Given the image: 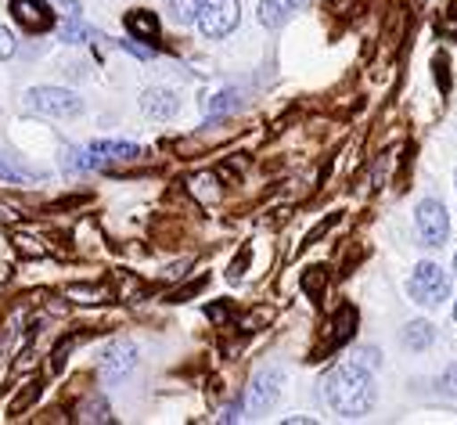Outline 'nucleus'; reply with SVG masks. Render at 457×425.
Returning <instances> with one entry per match:
<instances>
[{"label": "nucleus", "mask_w": 457, "mask_h": 425, "mask_svg": "<svg viewBox=\"0 0 457 425\" xmlns=\"http://www.w3.org/2000/svg\"><path fill=\"white\" fill-rule=\"evenodd\" d=\"M54 4H62L65 15H79V4H76V0H54Z\"/></svg>", "instance_id": "obj_20"}, {"label": "nucleus", "mask_w": 457, "mask_h": 425, "mask_svg": "<svg viewBox=\"0 0 457 425\" xmlns=\"http://www.w3.org/2000/svg\"><path fill=\"white\" fill-rule=\"evenodd\" d=\"M453 271H457V256H453Z\"/></svg>", "instance_id": "obj_21"}, {"label": "nucleus", "mask_w": 457, "mask_h": 425, "mask_svg": "<svg viewBox=\"0 0 457 425\" xmlns=\"http://www.w3.org/2000/svg\"><path fill=\"white\" fill-rule=\"evenodd\" d=\"M453 317H457V306H453Z\"/></svg>", "instance_id": "obj_22"}, {"label": "nucleus", "mask_w": 457, "mask_h": 425, "mask_svg": "<svg viewBox=\"0 0 457 425\" xmlns=\"http://www.w3.org/2000/svg\"><path fill=\"white\" fill-rule=\"evenodd\" d=\"M0 177H33V173H26V170H12V166H4V162H0Z\"/></svg>", "instance_id": "obj_19"}, {"label": "nucleus", "mask_w": 457, "mask_h": 425, "mask_svg": "<svg viewBox=\"0 0 457 425\" xmlns=\"http://www.w3.org/2000/svg\"><path fill=\"white\" fill-rule=\"evenodd\" d=\"M58 33H62V40H65V44H83V40L90 37V29L79 22V15H69V19L58 26Z\"/></svg>", "instance_id": "obj_15"}, {"label": "nucleus", "mask_w": 457, "mask_h": 425, "mask_svg": "<svg viewBox=\"0 0 457 425\" xmlns=\"http://www.w3.org/2000/svg\"><path fill=\"white\" fill-rule=\"evenodd\" d=\"M12 54H15V37H12L4 26H0V62L12 58Z\"/></svg>", "instance_id": "obj_17"}, {"label": "nucleus", "mask_w": 457, "mask_h": 425, "mask_svg": "<svg viewBox=\"0 0 457 425\" xmlns=\"http://www.w3.org/2000/svg\"><path fill=\"white\" fill-rule=\"evenodd\" d=\"M177 94L173 90H148L145 94V101H141V109L148 112V116H155V120H170L173 112H177Z\"/></svg>", "instance_id": "obj_10"}, {"label": "nucleus", "mask_w": 457, "mask_h": 425, "mask_svg": "<svg viewBox=\"0 0 457 425\" xmlns=\"http://www.w3.org/2000/svg\"><path fill=\"white\" fill-rule=\"evenodd\" d=\"M134 364H137V346L116 343V346H108L104 357H101V375H104L108 382H120Z\"/></svg>", "instance_id": "obj_7"}, {"label": "nucleus", "mask_w": 457, "mask_h": 425, "mask_svg": "<svg viewBox=\"0 0 457 425\" xmlns=\"http://www.w3.org/2000/svg\"><path fill=\"white\" fill-rule=\"evenodd\" d=\"M324 396L328 404L338 411V414H346V418H361L371 411L375 404V386H371V375L364 364H338L328 371L324 379Z\"/></svg>", "instance_id": "obj_1"}, {"label": "nucleus", "mask_w": 457, "mask_h": 425, "mask_svg": "<svg viewBox=\"0 0 457 425\" xmlns=\"http://www.w3.org/2000/svg\"><path fill=\"white\" fill-rule=\"evenodd\" d=\"M127 29H130V37H137V40H155V37H159V19H155L152 12H130V15H127Z\"/></svg>", "instance_id": "obj_11"}, {"label": "nucleus", "mask_w": 457, "mask_h": 425, "mask_svg": "<svg viewBox=\"0 0 457 425\" xmlns=\"http://www.w3.org/2000/svg\"><path fill=\"white\" fill-rule=\"evenodd\" d=\"M108 418H112V411L104 400H87L79 407V421H108Z\"/></svg>", "instance_id": "obj_16"}, {"label": "nucleus", "mask_w": 457, "mask_h": 425, "mask_svg": "<svg viewBox=\"0 0 457 425\" xmlns=\"http://www.w3.org/2000/svg\"><path fill=\"white\" fill-rule=\"evenodd\" d=\"M231 109H238V90H220L216 97L205 101V116H209V120L223 116V112H231Z\"/></svg>", "instance_id": "obj_12"}, {"label": "nucleus", "mask_w": 457, "mask_h": 425, "mask_svg": "<svg viewBox=\"0 0 457 425\" xmlns=\"http://www.w3.org/2000/svg\"><path fill=\"white\" fill-rule=\"evenodd\" d=\"M195 19H198V29L205 37L220 40V37H227V33L238 26L242 8H238V0H202V8H198Z\"/></svg>", "instance_id": "obj_2"}, {"label": "nucleus", "mask_w": 457, "mask_h": 425, "mask_svg": "<svg viewBox=\"0 0 457 425\" xmlns=\"http://www.w3.org/2000/svg\"><path fill=\"white\" fill-rule=\"evenodd\" d=\"M281 393V371H260L253 379V389H249V407L253 411H267Z\"/></svg>", "instance_id": "obj_8"}, {"label": "nucleus", "mask_w": 457, "mask_h": 425, "mask_svg": "<svg viewBox=\"0 0 457 425\" xmlns=\"http://www.w3.org/2000/svg\"><path fill=\"white\" fill-rule=\"evenodd\" d=\"M403 343H407L411 350H425V346L432 343V325H428V321H414V325H407Z\"/></svg>", "instance_id": "obj_13"}, {"label": "nucleus", "mask_w": 457, "mask_h": 425, "mask_svg": "<svg viewBox=\"0 0 457 425\" xmlns=\"http://www.w3.org/2000/svg\"><path fill=\"white\" fill-rule=\"evenodd\" d=\"M443 389H446L450 396H457V364L446 368V375H443Z\"/></svg>", "instance_id": "obj_18"}, {"label": "nucleus", "mask_w": 457, "mask_h": 425, "mask_svg": "<svg viewBox=\"0 0 457 425\" xmlns=\"http://www.w3.org/2000/svg\"><path fill=\"white\" fill-rule=\"evenodd\" d=\"M310 4V0H263L260 4V22L267 26V29H278V26H285L295 12H303Z\"/></svg>", "instance_id": "obj_9"}, {"label": "nucleus", "mask_w": 457, "mask_h": 425, "mask_svg": "<svg viewBox=\"0 0 457 425\" xmlns=\"http://www.w3.org/2000/svg\"><path fill=\"white\" fill-rule=\"evenodd\" d=\"M29 109L44 112V116H76L83 104L72 90L65 87H33L29 90Z\"/></svg>", "instance_id": "obj_4"}, {"label": "nucleus", "mask_w": 457, "mask_h": 425, "mask_svg": "<svg viewBox=\"0 0 457 425\" xmlns=\"http://www.w3.org/2000/svg\"><path fill=\"white\" fill-rule=\"evenodd\" d=\"M198 8H202V0H170V15H173V22H180V26L195 22Z\"/></svg>", "instance_id": "obj_14"}, {"label": "nucleus", "mask_w": 457, "mask_h": 425, "mask_svg": "<svg viewBox=\"0 0 457 425\" xmlns=\"http://www.w3.org/2000/svg\"><path fill=\"white\" fill-rule=\"evenodd\" d=\"M418 235H421V242L425 246H443L446 242V235H450V217H446V209H443V202H436V198H425L421 205H418Z\"/></svg>", "instance_id": "obj_5"}, {"label": "nucleus", "mask_w": 457, "mask_h": 425, "mask_svg": "<svg viewBox=\"0 0 457 425\" xmlns=\"http://www.w3.org/2000/svg\"><path fill=\"white\" fill-rule=\"evenodd\" d=\"M12 19L26 29V33H47L54 29V12L47 0H12Z\"/></svg>", "instance_id": "obj_6"}, {"label": "nucleus", "mask_w": 457, "mask_h": 425, "mask_svg": "<svg viewBox=\"0 0 457 425\" xmlns=\"http://www.w3.org/2000/svg\"><path fill=\"white\" fill-rule=\"evenodd\" d=\"M411 296L421 306H439L450 296V278L439 263H418V271L411 274Z\"/></svg>", "instance_id": "obj_3"}]
</instances>
